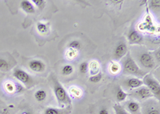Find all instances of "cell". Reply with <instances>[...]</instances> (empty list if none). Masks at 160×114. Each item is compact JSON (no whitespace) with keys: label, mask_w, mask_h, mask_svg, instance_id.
<instances>
[{"label":"cell","mask_w":160,"mask_h":114,"mask_svg":"<svg viewBox=\"0 0 160 114\" xmlns=\"http://www.w3.org/2000/svg\"><path fill=\"white\" fill-rule=\"evenodd\" d=\"M123 71L125 73L137 76V78L144 76L147 72L142 70L136 64L134 59L131 56L130 53L128 54L123 61Z\"/></svg>","instance_id":"cell-1"},{"label":"cell","mask_w":160,"mask_h":114,"mask_svg":"<svg viewBox=\"0 0 160 114\" xmlns=\"http://www.w3.org/2000/svg\"><path fill=\"white\" fill-rule=\"evenodd\" d=\"M53 88H54V92H55V95L56 96V99L59 105H67L71 106V97L68 95V92L66 91L65 88L62 87V85H60L57 80H54Z\"/></svg>","instance_id":"cell-2"},{"label":"cell","mask_w":160,"mask_h":114,"mask_svg":"<svg viewBox=\"0 0 160 114\" xmlns=\"http://www.w3.org/2000/svg\"><path fill=\"white\" fill-rule=\"evenodd\" d=\"M142 83L151 91L153 96H155L158 101L160 99V85L158 81L151 74H147L142 80Z\"/></svg>","instance_id":"cell-3"},{"label":"cell","mask_w":160,"mask_h":114,"mask_svg":"<svg viewBox=\"0 0 160 114\" xmlns=\"http://www.w3.org/2000/svg\"><path fill=\"white\" fill-rule=\"evenodd\" d=\"M128 96H131L134 99L138 100V101H145L147 99L152 97L153 95L151 91L146 86H141L138 88H135L131 91V93L128 94Z\"/></svg>","instance_id":"cell-4"},{"label":"cell","mask_w":160,"mask_h":114,"mask_svg":"<svg viewBox=\"0 0 160 114\" xmlns=\"http://www.w3.org/2000/svg\"><path fill=\"white\" fill-rule=\"evenodd\" d=\"M138 63L139 65L147 69H152L155 66V60L154 57L149 52H142L138 55Z\"/></svg>","instance_id":"cell-5"},{"label":"cell","mask_w":160,"mask_h":114,"mask_svg":"<svg viewBox=\"0 0 160 114\" xmlns=\"http://www.w3.org/2000/svg\"><path fill=\"white\" fill-rule=\"evenodd\" d=\"M141 114H160L158 102L155 101H147L141 107Z\"/></svg>","instance_id":"cell-6"},{"label":"cell","mask_w":160,"mask_h":114,"mask_svg":"<svg viewBox=\"0 0 160 114\" xmlns=\"http://www.w3.org/2000/svg\"><path fill=\"white\" fill-rule=\"evenodd\" d=\"M13 75H14V77L15 79L19 80L21 83L27 85V86L30 87L32 85V78L31 77V75L28 72H25L24 70H22L20 68H15V70H14V72H13Z\"/></svg>","instance_id":"cell-7"},{"label":"cell","mask_w":160,"mask_h":114,"mask_svg":"<svg viewBox=\"0 0 160 114\" xmlns=\"http://www.w3.org/2000/svg\"><path fill=\"white\" fill-rule=\"evenodd\" d=\"M122 106L130 114H141V105L135 100L131 99L126 101Z\"/></svg>","instance_id":"cell-8"},{"label":"cell","mask_w":160,"mask_h":114,"mask_svg":"<svg viewBox=\"0 0 160 114\" xmlns=\"http://www.w3.org/2000/svg\"><path fill=\"white\" fill-rule=\"evenodd\" d=\"M143 85L142 80L137 77H129L122 81V85L127 89H135Z\"/></svg>","instance_id":"cell-9"},{"label":"cell","mask_w":160,"mask_h":114,"mask_svg":"<svg viewBox=\"0 0 160 114\" xmlns=\"http://www.w3.org/2000/svg\"><path fill=\"white\" fill-rule=\"evenodd\" d=\"M127 52H128L127 44H124V43H120L115 48V52H114V57L116 60H119L122 59V57L125 56Z\"/></svg>","instance_id":"cell-10"},{"label":"cell","mask_w":160,"mask_h":114,"mask_svg":"<svg viewBox=\"0 0 160 114\" xmlns=\"http://www.w3.org/2000/svg\"><path fill=\"white\" fill-rule=\"evenodd\" d=\"M29 68L31 71L35 72H42L45 71L46 65L42 60H33L29 62Z\"/></svg>","instance_id":"cell-11"},{"label":"cell","mask_w":160,"mask_h":114,"mask_svg":"<svg viewBox=\"0 0 160 114\" xmlns=\"http://www.w3.org/2000/svg\"><path fill=\"white\" fill-rule=\"evenodd\" d=\"M128 39L131 44H140L143 41V37L138 31L133 30L128 34Z\"/></svg>","instance_id":"cell-12"},{"label":"cell","mask_w":160,"mask_h":114,"mask_svg":"<svg viewBox=\"0 0 160 114\" xmlns=\"http://www.w3.org/2000/svg\"><path fill=\"white\" fill-rule=\"evenodd\" d=\"M71 112V106L68 107H62V109H56V108H53L50 107L46 109L44 111L43 114H70Z\"/></svg>","instance_id":"cell-13"},{"label":"cell","mask_w":160,"mask_h":114,"mask_svg":"<svg viewBox=\"0 0 160 114\" xmlns=\"http://www.w3.org/2000/svg\"><path fill=\"white\" fill-rule=\"evenodd\" d=\"M115 100H116L117 102L118 103H121V102H123L124 101L127 100V97L128 96V94L125 92V91L122 89L120 86L117 87L116 91H115Z\"/></svg>","instance_id":"cell-14"},{"label":"cell","mask_w":160,"mask_h":114,"mask_svg":"<svg viewBox=\"0 0 160 114\" xmlns=\"http://www.w3.org/2000/svg\"><path fill=\"white\" fill-rule=\"evenodd\" d=\"M21 8L28 14H34L35 13V8L32 3L31 1L24 0L21 2Z\"/></svg>","instance_id":"cell-15"},{"label":"cell","mask_w":160,"mask_h":114,"mask_svg":"<svg viewBox=\"0 0 160 114\" xmlns=\"http://www.w3.org/2000/svg\"><path fill=\"white\" fill-rule=\"evenodd\" d=\"M34 97H35V99L38 102H42L48 97V92H47L45 89H42H42H38L35 92Z\"/></svg>","instance_id":"cell-16"},{"label":"cell","mask_w":160,"mask_h":114,"mask_svg":"<svg viewBox=\"0 0 160 114\" xmlns=\"http://www.w3.org/2000/svg\"><path fill=\"white\" fill-rule=\"evenodd\" d=\"M89 72L91 75H96L100 72L99 64L97 60H92L89 64Z\"/></svg>","instance_id":"cell-17"},{"label":"cell","mask_w":160,"mask_h":114,"mask_svg":"<svg viewBox=\"0 0 160 114\" xmlns=\"http://www.w3.org/2000/svg\"><path fill=\"white\" fill-rule=\"evenodd\" d=\"M36 29L41 35L47 34L49 31V23H48L38 22L36 24Z\"/></svg>","instance_id":"cell-18"},{"label":"cell","mask_w":160,"mask_h":114,"mask_svg":"<svg viewBox=\"0 0 160 114\" xmlns=\"http://www.w3.org/2000/svg\"><path fill=\"white\" fill-rule=\"evenodd\" d=\"M69 93L71 94V96L74 98H81L82 96V91L81 88H78L76 86H72L69 88Z\"/></svg>","instance_id":"cell-19"},{"label":"cell","mask_w":160,"mask_h":114,"mask_svg":"<svg viewBox=\"0 0 160 114\" xmlns=\"http://www.w3.org/2000/svg\"><path fill=\"white\" fill-rule=\"evenodd\" d=\"M109 71L112 75H117L121 71V66L118 63L111 62L109 65Z\"/></svg>","instance_id":"cell-20"},{"label":"cell","mask_w":160,"mask_h":114,"mask_svg":"<svg viewBox=\"0 0 160 114\" xmlns=\"http://www.w3.org/2000/svg\"><path fill=\"white\" fill-rule=\"evenodd\" d=\"M4 88L6 92L9 94L16 93V89H15V83H13L11 81H8L4 85Z\"/></svg>","instance_id":"cell-21"},{"label":"cell","mask_w":160,"mask_h":114,"mask_svg":"<svg viewBox=\"0 0 160 114\" xmlns=\"http://www.w3.org/2000/svg\"><path fill=\"white\" fill-rule=\"evenodd\" d=\"M74 72V67L71 65H66L61 69L62 75H70Z\"/></svg>","instance_id":"cell-22"},{"label":"cell","mask_w":160,"mask_h":114,"mask_svg":"<svg viewBox=\"0 0 160 114\" xmlns=\"http://www.w3.org/2000/svg\"><path fill=\"white\" fill-rule=\"evenodd\" d=\"M11 69V65L8 60L0 58V71L2 72H8Z\"/></svg>","instance_id":"cell-23"},{"label":"cell","mask_w":160,"mask_h":114,"mask_svg":"<svg viewBox=\"0 0 160 114\" xmlns=\"http://www.w3.org/2000/svg\"><path fill=\"white\" fill-rule=\"evenodd\" d=\"M78 56V51L74 49H71V48H68L66 52V57L68 58L70 60H72L75 59L76 57Z\"/></svg>","instance_id":"cell-24"},{"label":"cell","mask_w":160,"mask_h":114,"mask_svg":"<svg viewBox=\"0 0 160 114\" xmlns=\"http://www.w3.org/2000/svg\"><path fill=\"white\" fill-rule=\"evenodd\" d=\"M81 43L80 41L77 40V39H75V40H72L68 44V48H71V49H74V50H76V51H78V50L81 48Z\"/></svg>","instance_id":"cell-25"},{"label":"cell","mask_w":160,"mask_h":114,"mask_svg":"<svg viewBox=\"0 0 160 114\" xmlns=\"http://www.w3.org/2000/svg\"><path fill=\"white\" fill-rule=\"evenodd\" d=\"M114 110H115V114H130L128 111L124 109L123 107L119 104H116L114 105Z\"/></svg>","instance_id":"cell-26"},{"label":"cell","mask_w":160,"mask_h":114,"mask_svg":"<svg viewBox=\"0 0 160 114\" xmlns=\"http://www.w3.org/2000/svg\"><path fill=\"white\" fill-rule=\"evenodd\" d=\"M89 71V64L87 61H83L79 65V72L82 74H86Z\"/></svg>","instance_id":"cell-27"},{"label":"cell","mask_w":160,"mask_h":114,"mask_svg":"<svg viewBox=\"0 0 160 114\" xmlns=\"http://www.w3.org/2000/svg\"><path fill=\"white\" fill-rule=\"evenodd\" d=\"M102 73L99 72V73L96 74V75H91V77L89 78V81L91 82V83L96 84V83H98V82H100L101 80H102Z\"/></svg>","instance_id":"cell-28"},{"label":"cell","mask_w":160,"mask_h":114,"mask_svg":"<svg viewBox=\"0 0 160 114\" xmlns=\"http://www.w3.org/2000/svg\"><path fill=\"white\" fill-rule=\"evenodd\" d=\"M160 2L158 0H152L150 2V7L152 8L154 11H158L160 7Z\"/></svg>","instance_id":"cell-29"},{"label":"cell","mask_w":160,"mask_h":114,"mask_svg":"<svg viewBox=\"0 0 160 114\" xmlns=\"http://www.w3.org/2000/svg\"><path fill=\"white\" fill-rule=\"evenodd\" d=\"M32 2L40 10H42L44 8V7H45V1L44 0H33Z\"/></svg>","instance_id":"cell-30"},{"label":"cell","mask_w":160,"mask_h":114,"mask_svg":"<svg viewBox=\"0 0 160 114\" xmlns=\"http://www.w3.org/2000/svg\"><path fill=\"white\" fill-rule=\"evenodd\" d=\"M15 89H16V93H20L24 91L23 86L18 83H15Z\"/></svg>","instance_id":"cell-31"},{"label":"cell","mask_w":160,"mask_h":114,"mask_svg":"<svg viewBox=\"0 0 160 114\" xmlns=\"http://www.w3.org/2000/svg\"><path fill=\"white\" fill-rule=\"evenodd\" d=\"M98 114H110V111L107 107L103 106L98 110Z\"/></svg>","instance_id":"cell-32"},{"label":"cell","mask_w":160,"mask_h":114,"mask_svg":"<svg viewBox=\"0 0 160 114\" xmlns=\"http://www.w3.org/2000/svg\"><path fill=\"white\" fill-rule=\"evenodd\" d=\"M155 60H157V62L159 63V50L156 51L155 54Z\"/></svg>","instance_id":"cell-33"},{"label":"cell","mask_w":160,"mask_h":114,"mask_svg":"<svg viewBox=\"0 0 160 114\" xmlns=\"http://www.w3.org/2000/svg\"><path fill=\"white\" fill-rule=\"evenodd\" d=\"M20 114H34V112L31 110H24Z\"/></svg>","instance_id":"cell-34"},{"label":"cell","mask_w":160,"mask_h":114,"mask_svg":"<svg viewBox=\"0 0 160 114\" xmlns=\"http://www.w3.org/2000/svg\"><path fill=\"white\" fill-rule=\"evenodd\" d=\"M0 114H8V110L7 109H3V110L0 109Z\"/></svg>","instance_id":"cell-35"}]
</instances>
